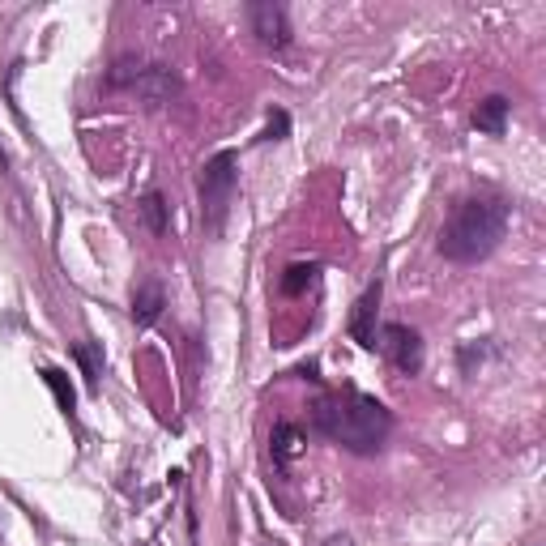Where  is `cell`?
I'll list each match as a JSON object with an SVG mask.
<instances>
[{"instance_id":"6da1fadb","label":"cell","mask_w":546,"mask_h":546,"mask_svg":"<svg viewBox=\"0 0 546 546\" xmlns=\"http://www.w3.org/2000/svg\"><path fill=\"white\" fill-rule=\"evenodd\" d=\"M312 427L325 440L367 457V453H380L384 440H389L393 414L384 401L346 389V393H325V397L312 401Z\"/></svg>"},{"instance_id":"7a4b0ae2","label":"cell","mask_w":546,"mask_h":546,"mask_svg":"<svg viewBox=\"0 0 546 546\" xmlns=\"http://www.w3.org/2000/svg\"><path fill=\"white\" fill-rule=\"evenodd\" d=\"M508 235V205L495 201V197H465L453 205V214L440 227L436 248L444 261H457V265H474V261H487V256L504 244Z\"/></svg>"},{"instance_id":"3957f363","label":"cell","mask_w":546,"mask_h":546,"mask_svg":"<svg viewBox=\"0 0 546 546\" xmlns=\"http://www.w3.org/2000/svg\"><path fill=\"white\" fill-rule=\"evenodd\" d=\"M235 184H239V154L218 150L210 163L201 167V222L210 235L227 227V214L235 205Z\"/></svg>"},{"instance_id":"277c9868","label":"cell","mask_w":546,"mask_h":546,"mask_svg":"<svg viewBox=\"0 0 546 546\" xmlns=\"http://www.w3.org/2000/svg\"><path fill=\"white\" fill-rule=\"evenodd\" d=\"M376 350L389 359L401 376H419L423 372V337L410 325H384L376 337Z\"/></svg>"},{"instance_id":"5b68a950","label":"cell","mask_w":546,"mask_h":546,"mask_svg":"<svg viewBox=\"0 0 546 546\" xmlns=\"http://www.w3.org/2000/svg\"><path fill=\"white\" fill-rule=\"evenodd\" d=\"M248 26L265 47L291 43V18H286V5H278V0H256V5H248Z\"/></svg>"},{"instance_id":"8992f818","label":"cell","mask_w":546,"mask_h":546,"mask_svg":"<svg viewBox=\"0 0 546 546\" xmlns=\"http://www.w3.org/2000/svg\"><path fill=\"white\" fill-rule=\"evenodd\" d=\"M376 312H380V282L367 286V291L359 295V303H355V312H350V337H355L363 350H376V337H380Z\"/></svg>"},{"instance_id":"52a82bcc","label":"cell","mask_w":546,"mask_h":546,"mask_svg":"<svg viewBox=\"0 0 546 546\" xmlns=\"http://www.w3.org/2000/svg\"><path fill=\"white\" fill-rule=\"evenodd\" d=\"M163 308H167V295H163V282H154V278H146V282H137V291H133V320L141 329H150L158 316H163Z\"/></svg>"},{"instance_id":"ba28073f","label":"cell","mask_w":546,"mask_h":546,"mask_svg":"<svg viewBox=\"0 0 546 546\" xmlns=\"http://www.w3.org/2000/svg\"><path fill=\"white\" fill-rule=\"evenodd\" d=\"M508 99L504 94H491V99H483L478 103V111H474V128L478 133H491V137H504V128H508Z\"/></svg>"},{"instance_id":"9c48e42d","label":"cell","mask_w":546,"mask_h":546,"mask_svg":"<svg viewBox=\"0 0 546 546\" xmlns=\"http://www.w3.org/2000/svg\"><path fill=\"white\" fill-rule=\"evenodd\" d=\"M303 444H308V436H303L295 423H278V427H273V461H295L303 453Z\"/></svg>"},{"instance_id":"30bf717a","label":"cell","mask_w":546,"mask_h":546,"mask_svg":"<svg viewBox=\"0 0 546 546\" xmlns=\"http://www.w3.org/2000/svg\"><path fill=\"white\" fill-rule=\"evenodd\" d=\"M43 380H47V389L56 393L60 410H64V414H73V410H77V389L69 384V376H64L60 367H43Z\"/></svg>"},{"instance_id":"8fae6325","label":"cell","mask_w":546,"mask_h":546,"mask_svg":"<svg viewBox=\"0 0 546 546\" xmlns=\"http://www.w3.org/2000/svg\"><path fill=\"white\" fill-rule=\"evenodd\" d=\"M316 273H320V265H291L282 273V295H303L308 286H316Z\"/></svg>"},{"instance_id":"7c38bea8","label":"cell","mask_w":546,"mask_h":546,"mask_svg":"<svg viewBox=\"0 0 546 546\" xmlns=\"http://www.w3.org/2000/svg\"><path fill=\"white\" fill-rule=\"evenodd\" d=\"M73 355H77V363H82L86 384H99V376H103V350L94 346V342H77Z\"/></svg>"},{"instance_id":"4fadbf2b","label":"cell","mask_w":546,"mask_h":546,"mask_svg":"<svg viewBox=\"0 0 546 546\" xmlns=\"http://www.w3.org/2000/svg\"><path fill=\"white\" fill-rule=\"evenodd\" d=\"M141 218H146V227L154 235L167 231V201H163V192H150V197L141 201Z\"/></svg>"},{"instance_id":"5bb4252c","label":"cell","mask_w":546,"mask_h":546,"mask_svg":"<svg viewBox=\"0 0 546 546\" xmlns=\"http://www.w3.org/2000/svg\"><path fill=\"white\" fill-rule=\"evenodd\" d=\"M286 133H291V116H286V111H273L269 124H265V133H261V141H282Z\"/></svg>"}]
</instances>
